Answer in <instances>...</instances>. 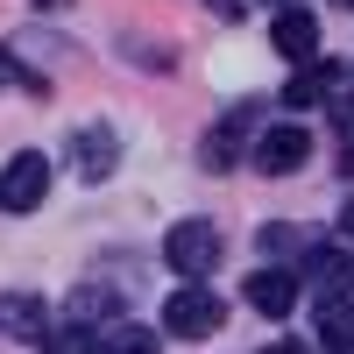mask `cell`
Segmentation results:
<instances>
[{
	"label": "cell",
	"instance_id": "5bb4252c",
	"mask_svg": "<svg viewBox=\"0 0 354 354\" xmlns=\"http://www.w3.org/2000/svg\"><path fill=\"white\" fill-rule=\"evenodd\" d=\"M106 312H113L106 290H85V283L71 290V319H78V326H93V319H106Z\"/></svg>",
	"mask_w": 354,
	"mask_h": 354
},
{
	"label": "cell",
	"instance_id": "30bf717a",
	"mask_svg": "<svg viewBox=\"0 0 354 354\" xmlns=\"http://www.w3.org/2000/svg\"><path fill=\"white\" fill-rule=\"evenodd\" d=\"M305 277H312L319 290H333V298H340V290L354 283V255H347V248H312V255H305Z\"/></svg>",
	"mask_w": 354,
	"mask_h": 354
},
{
	"label": "cell",
	"instance_id": "8fae6325",
	"mask_svg": "<svg viewBox=\"0 0 354 354\" xmlns=\"http://www.w3.org/2000/svg\"><path fill=\"white\" fill-rule=\"evenodd\" d=\"M0 333H21V340L43 333V298H36V290H28V298H21V290L0 298Z\"/></svg>",
	"mask_w": 354,
	"mask_h": 354
},
{
	"label": "cell",
	"instance_id": "8992f818",
	"mask_svg": "<svg viewBox=\"0 0 354 354\" xmlns=\"http://www.w3.org/2000/svg\"><path fill=\"white\" fill-rule=\"evenodd\" d=\"M270 43L290 57V64H312V57H319V15L312 8H283L270 21Z\"/></svg>",
	"mask_w": 354,
	"mask_h": 354
},
{
	"label": "cell",
	"instance_id": "ffe728a7",
	"mask_svg": "<svg viewBox=\"0 0 354 354\" xmlns=\"http://www.w3.org/2000/svg\"><path fill=\"white\" fill-rule=\"evenodd\" d=\"M270 8H290V0H270Z\"/></svg>",
	"mask_w": 354,
	"mask_h": 354
},
{
	"label": "cell",
	"instance_id": "5b68a950",
	"mask_svg": "<svg viewBox=\"0 0 354 354\" xmlns=\"http://www.w3.org/2000/svg\"><path fill=\"white\" fill-rule=\"evenodd\" d=\"M305 156H312V135H305V128H270V135L255 142V170H262V177H290Z\"/></svg>",
	"mask_w": 354,
	"mask_h": 354
},
{
	"label": "cell",
	"instance_id": "d6986e66",
	"mask_svg": "<svg viewBox=\"0 0 354 354\" xmlns=\"http://www.w3.org/2000/svg\"><path fill=\"white\" fill-rule=\"evenodd\" d=\"M340 121H347V135H354V100H347V106H340Z\"/></svg>",
	"mask_w": 354,
	"mask_h": 354
},
{
	"label": "cell",
	"instance_id": "2e32d148",
	"mask_svg": "<svg viewBox=\"0 0 354 354\" xmlns=\"http://www.w3.org/2000/svg\"><path fill=\"white\" fill-rule=\"evenodd\" d=\"M0 85H21V93H36V100L50 93V85H43L36 71H28V64H15V57H8V50H0Z\"/></svg>",
	"mask_w": 354,
	"mask_h": 354
},
{
	"label": "cell",
	"instance_id": "277c9868",
	"mask_svg": "<svg viewBox=\"0 0 354 354\" xmlns=\"http://www.w3.org/2000/svg\"><path fill=\"white\" fill-rule=\"evenodd\" d=\"M71 163H78V177H85V185H106V177H113V163H121V142H113V128H106V121L78 128V135H71Z\"/></svg>",
	"mask_w": 354,
	"mask_h": 354
},
{
	"label": "cell",
	"instance_id": "6da1fadb",
	"mask_svg": "<svg viewBox=\"0 0 354 354\" xmlns=\"http://www.w3.org/2000/svg\"><path fill=\"white\" fill-rule=\"evenodd\" d=\"M163 262L177 277H205L220 262V227L213 220H177L170 234H163Z\"/></svg>",
	"mask_w": 354,
	"mask_h": 354
},
{
	"label": "cell",
	"instance_id": "7c38bea8",
	"mask_svg": "<svg viewBox=\"0 0 354 354\" xmlns=\"http://www.w3.org/2000/svg\"><path fill=\"white\" fill-rule=\"evenodd\" d=\"M319 347H326V354H354V305H326V312H319Z\"/></svg>",
	"mask_w": 354,
	"mask_h": 354
},
{
	"label": "cell",
	"instance_id": "ac0fdd59",
	"mask_svg": "<svg viewBox=\"0 0 354 354\" xmlns=\"http://www.w3.org/2000/svg\"><path fill=\"white\" fill-rule=\"evenodd\" d=\"M340 227H347V241H354V198H347V205H340Z\"/></svg>",
	"mask_w": 354,
	"mask_h": 354
},
{
	"label": "cell",
	"instance_id": "7a4b0ae2",
	"mask_svg": "<svg viewBox=\"0 0 354 354\" xmlns=\"http://www.w3.org/2000/svg\"><path fill=\"white\" fill-rule=\"evenodd\" d=\"M220 298H213V290H205V283H185V290H177V298L163 305V326L177 333V340H213L220 333Z\"/></svg>",
	"mask_w": 354,
	"mask_h": 354
},
{
	"label": "cell",
	"instance_id": "9a60e30c",
	"mask_svg": "<svg viewBox=\"0 0 354 354\" xmlns=\"http://www.w3.org/2000/svg\"><path fill=\"white\" fill-rule=\"evenodd\" d=\"M100 354H163V347H156V333H142V326H121V333H113Z\"/></svg>",
	"mask_w": 354,
	"mask_h": 354
},
{
	"label": "cell",
	"instance_id": "52a82bcc",
	"mask_svg": "<svg viewBox=\"0 0 354 354\" xmlns=\"http://www.w3.org/2000/svg\"><path fill=\"white\" fill-rule=\"evenodd\" d=\"M248 305L262 319H283L290 305H298V277H290V270H255L248 277Z\"/></svg>",
	"mask_w": 354,
	"mask_h": 354
},
{
	"label": "cell",
	"instance_id": "ba28073f",
	"mask_svg": "<svg viewBox=\"0 0 354 354\" xmlns=\"http://www.w3.org/2000/svg\"><path fill=\"white\" fill-rule=\"evenodd\" d=\"M248 121H255V113H248V106H234L227 121H220L213 135H205L198 163H205V170H234V156H241V135H248Z\"/></svg>",
	"mask_w": 354,
	"mask_h": 354
},
{
	"label": "cell",
	"instance_id": "9c48e42d",
	"mask_svg": "<svg viewBox=\"0 0 354 354\" xmlns=\"http://www.w3.org/2000/svg\"><path fill=\"white\" fill-rule=\"evenodd\" d=\"M333 78H340V71H333V64H319V57H312V64H305L298 78L283 85V106H298V113H305V106H326V100H333Z\"/></svg>",
	"mask_w": 354,
	"mask_h": 354
},
{
	"label": "cell",
	"instance_id": "e0dca14e",
	"mask_svg": "<svg viewBox=\"0 0 354 354\" xmlns=\"http://www.w3.org/2000/svg\"><path fill=\"white\" fill-rule=\"evenodd\" d=\"M262 354H312L305 340H277V347H262Z\"/></svg>",
	"mask_w": 354,
	"mask_h": 354
},
{
	"label": "cell",
	"instance_id": "4fadbf2b",
	"mask_svg": "<svg viewBox=\"0 0 354 354\" xmlns=\"http://www.w3.org/2000/svg\"><path fill=\"white\" fill-rule=\"evenodd\" d=\"M43 354H100V347H93V333H85L78 319H71V326H57V333H43Z\"/></svg>",
	"mask_w": 354,
	"mask_h": 354
},
{
	"label": "cell",
	"instance_id": "3957f363",
	"mask_svg": "<svg viewBox=\"0 0 354 354\" xmlns=\"http://www.w3.org/2000/svg\"><path fill=\"white\" fill-rule=\"evenodd\" d=\"M43 192H50V156H36V149L8 156V170H0V213H36Z\"/></svg>",
	"mask_w": 354,
	"mask_h": 354
}]
</instances>
